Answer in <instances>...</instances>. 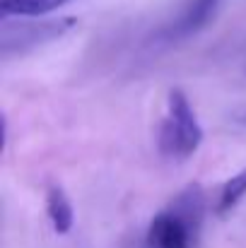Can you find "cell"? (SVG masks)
<instances>
[{"label":"cell","instance_id":"3","mask_svg":"<svg viewBox=\"0 0 246 248\" xmlns=\"http://www.w3.org/2000/svg\"><path fill=\"white\" fill-rule=\"evenodd\" d=\"M222 0H186V7L181 17L169 27V39H186L196 31H200L217 12Z\"/></svg>","mask_w":246,"mask_h":248},{"label":"cell","instance_id":"4","mask_svg":"<svg viewBox=\"0 0 246 248\" xmlns=\"http://www.w3.org/2000/svg\"><path fill=\"white\" fill-rule=\"evenodd\" d=\"M75 27L73 17H61V19H46V22H19L17 29V41H19V51L27 44H46V41H56L61 39L66 31H70Z\"/></svg>","mask_w":246,"mask_h":248},{"label":"cell","instance_id":"7","mask_svg":"<svg viewBox=\"0 0 246 248\" xmlns=\"http://www.w3.org/2000/svg\"><path fill=\"white\" fill-rule=\"evenodd\" d=\"M246 198V169L237 171L234 176H230L222 186H220V193H217V200H215V215L217 217H230L237 205Z\"/></svg>","mask_w":246,"mask_h":248},{"label":"cell","instance_id":"8","mask_svg":"<svg viewBox=\"0 0 246 248\" xmlns=\"http://www.w3.org/2000/svg\"><path fill=\"white\" fill-rule=\"evenodd\" d=\"M237 121H239V123H244V125H246V108H242V111L237 113Z\"/></svg>","mask_w":246,"mask_h":248},{"label":"cell","instance_id":"2","mask_svg":"<svg viewBox=\"0 0 246 248\" xmlns=\"http://www.w3.org/2000/svg\"><path fill=\"white\" fill-rule=\"evenodd\" d=\"M203 128L191 108V101L183 89L171 87L166 92V118L160 130V150L166 157L188 159L203 145Z\"/></svg>","mask_w":246,"mask_h":248},{"label":"cell","instance_id":"1","mask_svg":"<svg viewBox=\"0 0 246 248\" xmlns=\"http://www.w3.org/2000/svg\"><path fill=\"white\" fill-rule=\"evenodd\" d=\"M205 215V193L198 183L186 186L171 205L157 212L148 227L145 248H193Z\"/></svg>","mask_w":246,"mask_h":248},{"label":"cell","instance_id":"6","mask_svg":"<svg viewBox=\"0 0 246 248\" xmlns=\"http://www.w3.org/2000/svg\"><path fill=\"white\" fill-rule=\"evenodd\" d=\"M70 0H0V15L7 17H19V19H29V17H44L56 12L58 7H63Z\"/></svg>","mask_w":246,"mask_h":248},{"label":"cell","instance_id":"5","mask_svg":"<svg viewBox=\"0 0 246 248\" xmlns=\"http://www.w3.org/2000/svg\"><path fill=\"white\" fill-rule=\"evenodd\" d=\"M46 215H49V222H51L56 234L63 236L73 229L75 210H73V202H70L68 193L61 186H51L46 190Z\"/></svg>","mask_w":246,"mask_h":248}]
</instances>
